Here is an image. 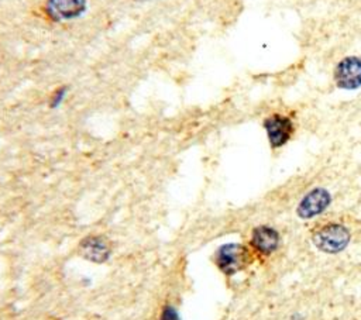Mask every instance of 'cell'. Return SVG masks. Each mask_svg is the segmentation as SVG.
Segmentation results:
<instances>
[{"label":"cell","instance_id":"obj_1","mask_svg":"<svg viewBox=\"0 0 361 320\" xmlns=\"http://www.w3.org/2000/svg\"><path fill=\"white\" fill-rule=\"evenodd\" d=\"M213 261L223 275L234 276L250 268L257 261V257L245 244L227 242L216 250Z\"/></svg>","mask_w":361,"mask_h":320},{"label":"cell","instance_id":"obj_2","mask_svg":"<svg viewBox=\"0 0 361 320\" xmlns=\"http://www.w3.org/2000/svg\"><path fill=\"white\" fill-rule=\"evenodd\" d=\"M312 242L317 250L326 254H338L347 248L351 241L348 227L340 221H324L316 224L310 233Z\"/></svg>","mask_w":361,"mask_h":320},{"label":"cell","instance_id":"obj_3","mask_svg":"<svg viewBox=\"0 0 361 320\" xmlns=\"http://www.w3.org/2000/svg\"><path fill=\"white\" fill-rule=\"evenodd\" d=\"M264 130L268 137L269 147L272 149L281 148L290 141L295 134V121L293 118L282 111H274L268 114L262 121Z\"/></svg>","mask_w":361,"mask_h":320},{"label":"cell","instance_id":"obj_4","mask_svg":"<svg viewBox=\"0 0 361 320\" xmlns=\"http://www.w3.org/2000/svg\"><path fill=\"white\" fill-rule=\"evenodd\" d=\"M257 259L269 258L281 245V234L271 226H257L251 230L248 244Z\"/></svg>","mask_w":361,"mask_h":320},{"label":"cell","instance_id":"obj_5","mask_svg":"<svg viewBox=\"0 0 361 320\" xmlns=\"http://www.w3.org/2000/svg\"><path fill=\"white\" fill-rule=\"evenodd\" d=\"M333 79L338 89H358L361 86V56L350 55L343 58L334 68Z\"/></svg>","mask_w":361,"mask_h":320},{"label":"cell","instance_id":"obj_6","mask_svg":"<svg viewBox=\"0 0 361 320\" xmlns=\"http://www.w3.org/2000/svg\"><path fill=\"white\" fill-rule=\"evenodd\" d=\"M331 202L330 193L324 187H314L307 192L299 202L296 213L300 219L309 220L323 213Z\"/></svg>","mask_w":361,"mask_h":320},{"label":"cell","instance_id":"obj_7","mask_svg":"<svg viewBox=\"0 0 361 320\" xmlns=\"http://www.w3.org/2000/svg\"><path fill=\"white\" fill-rule=\"evenodd\" d=\"M82 257L93 264H104L111 255V245L103 235H87L79 244Z\"/></svg>","mask_w":361,"mask_h":320},{"label":"cell","instance_id":"obj_8","mask_svg":"<svg viewBox=\"0 0 361 320\" xmlns=\"http://www.w3.org/2000/svg\"><path fill=\"white\" fill-rule=\"evenodd\" d=\"M86 8V0H47L45 13L54 21L72 20Z\"/></svg>","mask_w":361,"mask_h":320},{"label":"cell","instance_id":"obj_9","mask_svg":"<svg viewBox=\"0 0 361 320\" xmlns=\"http://www.w3.org/2000/svg\"><path fill=\"white\" fill-rule=\"evenodd\" d=\"M66 92H68V89L66 87H58L54 93H52V96H51V99H49V107H58L62 101H63V99H65V96H66Z\"/></svg>","mask_w":361,"mask_h":320},{"label":"cell","instance_id":"obj_10","mask_svg":"<svg viewBox=\"0 0 361 320\" xmlns=\"http://www.w3.org/2000/svg\"><path fill=\"white\" fill-rule=\"evenodd\" d=\"M159 320H180V319H179L178 310H176L173 306H171V304H165V306L162 307V312H161Z\"/></svg>","mask_w":361,"mask_h":320}]
</instances>
